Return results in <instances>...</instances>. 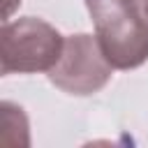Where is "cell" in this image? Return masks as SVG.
<instances>
[{
	"instance_id": "cell-1",
	"label": "cell",
	"mask_w": 148,
	"mask_h": 148,
	"mask_svg": "<svg viewBox=\"0 0 148 148\" xmlns=\"http://www.w3.org/2000/svg\"><path fill=\"white\" fill-rule=\"evenodd\" d=\"M86 7L113 69H136L148 60V18L139 0H86Z\"/></svg>"
},
{
	"instance_id": "cell-2",
	"label": "cell",
	"mask_w": 148,
	"mask_h": 148,
	"mask_svg": "<svg viewBox=\"0 0 148 148\" xmlns=\"http://www.w3.org/2000/svg\"><path fill=\"white\" fill-rule=\"evenodd\" d=\"M62 46L65 37L42 18L5 21L0 30V72L2 76L49 72L58 62Z\"/></svg>"
},
{
	"instance_id": "cell-3",
	"label": "cell",
	"mask_w": 148,
	"mask_h": 148,
	"mask_svg": "<svg viewBox=\"0 0 148 148\" xmlns=\"http://www.w3.org/2000/svg\"><path fill=\"white\" fill-rule=\"evenodd\" d=\"M46 74L49 81L62 92L86 97L99 92L111 81L113 65L104 56L97 35L76 32L65 37L62 53Z\"/></svg>"
},
{
	"instance_id": "cell-4",
	"label": "cell",
	"mask_w": 148,
	"mask_h": 148,
	"mask_svg": "<svg viewBox=\"0 0 148 148\" xmlns=\"http://www.w3.org/2000/svg\"><path fill=\"white\" fill-rule=\"evenodd\" d=\"M141 9H143V14H146V18H148V0H141Z\"/></svg>"
}]
</instances>
